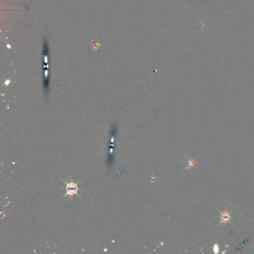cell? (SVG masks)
Here are the masks:
<instances>
[{
	"label": "cell",
	"mask_w": 254,
	"mask_h": 254,
	"mask_svg": "<svg viewBox=\"0 0 254 254\" xmlns=\"http://www.w3.org/2000/svg\"><path fill=\"white\" fill-rule=\"evenodd\" d=\"M67 195L72 196L77 193V192L78 191V187L74 183L71 182L70 183H67Z\"/></svg>",
	"instance_id": "1"
},
{
	"label": "cell",
	"mask_w": 254,
	"mask_h": 254,
	"mask_svg": "<svg viewBox=\"0 0 254 254\" xmlns=\"http://www.w3.org/2000/svg\"><path fill=\"white\" fill-rule=\"evenodd\" d=\"M231 214L229 212H222L220 214L221 222L219 224H226V223L230 222L231 221Z\"/></svg>",
	"instance_id": "2"
},
{
	"label": "cell",
	"mask_w": 254,
	"mask_h": 254,
	"mask_svg": "<svg viewBox=\"0 0 254 254\" xmlns=\"http://www.w3.org/2000/svg\"><path fill=\"white\" fill-rule=\"evenodd\" d=\"M215 249L216 250V253H217V252L218 251V247H217V246H216V247H215Z\"/></svg>",
	"instance_id": "3"
}]
</instances>
